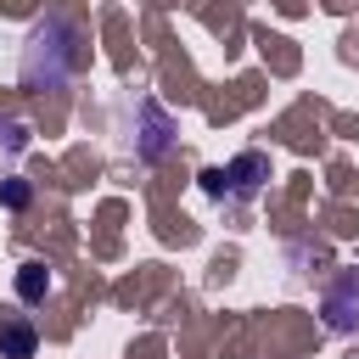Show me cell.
I'll use <instances>...</instances> for the list:
<instances>
[{"instance_id": "obj_1", "label": "cell", "mask_w": 359, "mask_h": 359, "mask_svg": "<svg viewBox=\"0 0 359 359\" xmlns=\"http://www.w3.org/2000/svg\"><path fill=\"white\" fill-rule=\"evenodd\" d=\"M84 67V28L67 11H50L22 39V84L28 90H62Z\"/></svg>"}, {"instance_id": "obj_2", "label": "cell", "mask_w": 359, "mask_h": 359, "mask_svg": "<svg viewBox=\"0 0 359 359\" xmlns=\"http://www.w3.org/2000/svg\"><path fill=\"white\" fill-rule=\"evenodd\" d=\"M264 180H269V157L264 151H241L230 168H208L202 174V191L219 196V202H247V196L264 191Z\"/></svg>"}, {"instance_id": "obj_3", "label": "cell", "mask_w": 359, "mask_h": 359, "mask_svg": "<svg viewBox=\"0 0 359 359\" xmlns=\"http://www.w3.org/2000/svg\"><path fill=\"white\" fill-rule=\"evenodd\" d=\"M320 314H325V325H331L337 337H359V269L337 275V286L325 292Z\"/></svg>"}, {"instance_id": "obj_4", "label": "cell", "mask_w": 359, "mask_h": 359, "mask_svg": "<svg viewBox=\"0 0 359 359\" xmlns=\"http://www.w3.org/2000/svg\"><path fill=\"white\" fill-rule=\"evenodd\" d=\"M140 123H146V135L135 140V157H146V163H157L168 146H174V118L157 107V101H140Z\"/></svg>"}, {"instance_id": "obj_5", "label": "cell", "mask_w": 359, "mask_h": 359, "mask_svg": "<svg viewBox=\"0 0 359 359\" xmlns=\"http://www.w3.org/2000/svg\"><path fill=\"white\" fill-rule=\"evenodd\" d=\"M39 331L28 314H0V359H34Z\"/></svg>"}, {"instance_id": "obj_6", "label": "cell", "mask_w": 359, "mask_h": 359, "mask_svg": "<svg viewBox=\"0 0 359 359\" xmlns=\"http://www.w3.org/2000/svg\"><path fill=\"white\" fill-rule=\"evenodd\" d=\"M45 292H50V269H45L39 258L17 264V297H22V303H45Z\"/></svg>"}, {"instance_id": "obj_7", "label": "cell", "mask_w": 359, "mask_h": 359, "mask_svg": "<svg viewBox=\"0 0 359 359\" xmlns=\"http://www.w3.org/2000/svg\"><path fill=\"white\" fill-rule=\"evenodd\" d=\"M28 151V123H17V118H0V174L17 163Z\"/></svg>"}, {"instance_id": "obj_8", "label": "cell", "mask_w": 359, "mask_h": 359, "mask_svg": "<svg viewBox=\"0 0 359 359\" xmlns=\"http://www.w3.org/2000/svg\"><path fill=\"white\" fill-rule=\"evenodd\" d=\"M28 196H34V185H28V180L0 174V202H6V208H28Z\"/></svg>"}]
</instances>
